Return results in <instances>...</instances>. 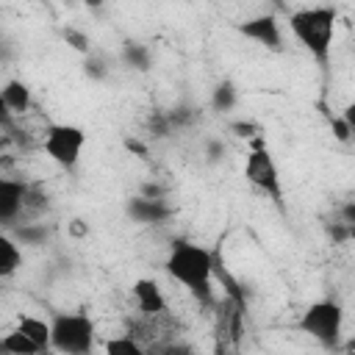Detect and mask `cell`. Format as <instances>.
Segmentation results:
<instances>
[{
    "label": "cell",
    "instance_id": "6da1fadb",
    "mask_svg": "<svg viewBox=\"0 0 355 355\" xmlns=\"http://www.w3.org/2000/svg\"><path fill=\"white\" fill-rule=\"evenodd\" d=\"M164 269L175 283H180L186 291H191L202 305H214L211 294V277L216 272V258L211 250L194 244V241H178L172 244Z\"/></svg>",
    "mask_w": 355,
    "mask_h": 355
},
{
    "label": "cell",
    "instance_id": "7a4b0ae2",
    "mask_svg": "<svg viewBox=\"0 0 355 355\" xmlns=\"http://www.w3.org/2000/svg\"><path fill=\"white\" fill-rule=\"evenodd\" d=\"M336 19H338V11H336L333 6L300 8V11H294V14L288 17V28H291L294 39H297L322 67H327V61H330Z\"/></svg>",
    "mask_w": 355,
    "mask_h": 355
},
{
    "label": "cell",
    "instance_id": "3957f363",
    "mask_svg": "<svg viewBox=\"0 0 355 355\" xmlns=\"http://www.w3.org/2000/svg\"><path fill=\"white\" fill-rule=\"evenodd\" d=\"M50 349L86 355L94 349V322L86 313H55L50 322Z\"/></svg>",
    "mask_w": 355,
    "mask_h": 355
},
{
    "label": "cell",
    "instance_id": "277c9868",
    "mask_svg": "<svg viewBox=\"0 0 355 355\" xmlns=\"http://www.w3.org/2000/svg\"><path fill=\"white\" fill-rule=\"evenodd\" d=\"M86 144V133L78 125H64V122H50L42 133V150L47 153L50 161H55L64 169H72L80 161Z\"/></svg>",
    "mask_w": 355,
    "mask_h": 355
},
{
    "label": "cell",
    "instance_id": "5b68a950",
    "mask_svg": "<svg viewBox=\"0 0 355 355\" xmlns=\"http://www.w3.org/2000/svg\"><path fill=\"white\" fill-rule=\"evenodd\" d=\"M341 322H344L341 305L333 302V300H319V302H313L302 313L300 330L308 333L311 338H316L319 344H324V347L333 349L338 344V338H341Z\"/></svg>",
    "mask_w": 355,
    "mask_h": 355
},
{
    "label": "cell",
    "instance_id": "8992f818",
    "mask_svg": "<svg viewBox=\"0 0 355 355\" xmlns=\"http://www.w3.org/2000/svg\"><path fill=\"white\" fill-rule=\"evenodd\" d=\"M244 178L261 189L263 194H269L277 205H283V189H280V172H277V164L272 158V153L263 147L261 136L252 141V150L247 153V161H244Z\"/></svg>",
    "mask_w": 355,
    "mask_h": 355
},
{
    "label": "cell",
    "instance_id": "52a82bcc",
    "mask_svg": "<svg viewBox=\"0 0 355 355\" xmlns=\"http://www.w3.org/2000/svg\"><path fill=\"white\" fill-rule=\"evenodd\" d=\"M28 189L31 186L25 180L0 175V227H8L22 216L28 202Z\"/></svg>",
    "mask_w": 355,
    "mask_h": 355
},
{
    "label": "cell",
    "instance_id": "ba28073f",
    "mask_svg": "<svg viewBox=\"0 0 355 355\" xmlns=\"http://www.w3.org/2000/svg\"><path fill=\"white\" fill-rule=\"evenodd\" d=\"M239 31H241L247 39H252V42L269 47V50H280V25H277V19H275L272 14L252 17V19H247L244 25H239Z\"/></svg>",
    "mask_w": 355,
    "mask_h": 355
},
{
    "label": "cell",
    "instance_id": "9c48e42d",
    "mask_svg": "<svg viewBox=\"0 0 355 355\" xmlns=\"http://www.w3.org/2000/svg\"><path fill=\"white\" fill-rule=\"evenodd\" d=\"M133 300H136V308L144 313V316H158L166 311V300L161 294V286L155 280H136L133 283Z\"/></svg>",
    "mask_w": 355,
    "mask_h": 355
},
{
    "label": "cell",
    "instance_id": "30bf717a",
    "mask_svg": "<svg viewBox=\"0 0 355 355\" xmlns=\"http://www.w3.org/2000/svg\"><path fill=\"white\" fill-rule=\"evenodd\" d=\"M0 94H3V103L11 114H25L31 108V89L22 83V80H8L0 86Z\"/></svg>",
    "mask_w": 355,
    "mask_h": 355
},
{
    "label": "cell",
    "instance_id": "8fae6325",
    "mask_svg": "<svg viewBox=\"0 0 355 355\" xmlns=\"http://www.w3.org/2000/svg\"><path fill=\"white\" fill-rule=\"evenodd\" d=\"M22 266V252L11 236L0 230V277H11Z\"/></svg>",
    "mask_w": 355,
    "mask_h": 355
},
{
    "label": "cell",
    "instance_id": "7c38bea8",
    "mask_svg": "<svg viewBox=\"0 0 355 355\" xmlns=\"http://www.w3.org/2000/svg\"><path fill=\"white\" fill-rule=\"evenodd\" d=\"M130 214L139 222H161V219L169 216V208L161 200H144V197H139V200L130 202Z\"/></svg>",
    "mask_w": 355,
    "mask_h": 355
},
{
    "label": "cell",
    "instance_id": "4fadbf2b",
    "mask_svg": "<svg viewBox=\"0 0 355 355\" xmlns=\"http://www.w3.org/2000/svg\"><path fill=\"white\" fill-rule=\"evenodd\" d=\"M17 330H22L31 341H36L42 352H44V349H50V322L36 319V316H22V319H19V324H17Z\"/></svg>",
    "mask_w": 355,
    "mask_h": 355
},
{
    "label": "cell",
    "instance_id": "5bb4252c",
    "mask_svg": "<svg viewBox=\"0 0 355 355\" xmlns=\"http://www.w3.org/2000/svg\"><path fill=\"white\" fill-rule=\"evenodd\" d=\"M0 352H14V355H36L42 352L36 341H31L22 330H11L0 338Z\"/></svg>",
    "mask_w": 355,
    "mask_h": 355
},
{
    "label": "cell",
    "instance_id": "9a60e30c",
    "mask_svg": "<svg viewBox=\"0 0 355 355\" xmlns=\"http://www.w3.org/2000/svg\"><path fill=\"white\" fill-rule=\"evenodd\" d=\"M122 55H125V61L133 64L136 69H147V67H150V53H147L141 44H133V42L125 44V53H122Z\"/></svg>",
    "mask_w": 355,
    "mask_h": 355
},
{
    "label": "cell",
    "instance_id": "2e32d148",
    "mask_svg": "<svg viewBox=\"0 0 355 355\" xmlns=\"http://www.w3.org/2000/svg\"><path fill=\"white\" fill-rule=\"evenodd\" d=\"M105 349H108V352L139 355V352H141V344H139V341H133V333H130V336H125V338H111V341L105 344Z\"/></svg>",
    "mask_w": 355,
    "mask_h": 355
},
{
    "label": "cell",
    "instance_id": "e0dca14e",
    "mask_svg": "<svg viewBox=\"0 0 355 355\" xmlns=\"http://www.w3.org/2000/svg\"><path fill=\"white\" fill-rule=\"evenodd\" d=\"M333 130H336V139L338 141H347L349 139V133H352V116H349V111L344 116H336L333 119Z\"/></svg>",
    "mask_w": 355,
    "mask_h": 355
},
{
    "label": "cell",
    "instance_id": "ac0fdd59",
    "mask_svg": "<svg viewBox=\"0 0 355 355\" xmlns=\"http://www.w3.org/2000/svg\"><path fill=\"white\" fill-rule=\"evenodd\" d=\"M233 100H236V92L225 83V86H219L216 92H214V105L216 108H230L233 105Z\"/></svg>",
    "mask_w": 355,
    "mask_h": 355
},
{
    "label": "cell",
    "instance_id": "d6986e66",
    "mask_svg": "<svg viewBox=\"0 0 355 355\" xmlns=\"http://www.w3.org/2000/svg\"><path fill=\"white\" fill-rule=\"evenodd\" d=\"M64 36L72 42V47H75V50H80V53H86V50H89V39H86L83 33H78V31H72V28H69V31H64Z\"/></svg>",
    "mask_w": 355,
    "mask_h": 355
},
{
    "label": "cell",
    "instance_id": "ffe728a7",
    "mask_svg": "<svg viewBox=\"0 0 355 355\" xmlns=\"http://www.w3.org/2000/svg\"><path fill=\"white\" fill-rule=\"evenodd\" d=\"M11 122V111L6 108V103H3V94H0V125H8Z\"/></svg>",
    "mask_w": 355,
    "mask_h": 355
},
{
    "label": "cell",
    "instance_id": "44dd1931",
    "mask_svg": "<svg viewBox=\"0 0 355 355\" xmlns=\"http://www.w3.org/2000/svg\"><path fill=\"white\" fill-rule=\"evenodd\" d=\"M83 3H86L89 8H100V6H103V0H83Z\"/></svg>",
    "mask_w": 355,
    "mask_h": 355
},
{
    "label": "cell",
    "instance_id": "7402d4cb",
    "mask_svg": "<svg viewBox=\"0 0 355 355\" xmlns=\"http://www.w3.org/2000/svg\"><path fill=\"white\" fill-rule=\"evenodd\" d=\"M272 3H280V0H272Z\"/></svg>",
    "mask_w": 355,
    "mask_h": 355
}]
</instances>
